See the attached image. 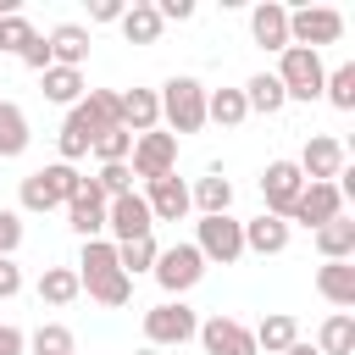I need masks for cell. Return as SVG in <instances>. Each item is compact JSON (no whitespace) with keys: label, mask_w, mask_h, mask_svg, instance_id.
Listing matches in <instances>:
<instances>
[{"label":"cell","mask_w":355,"mask_h":355,"mask_svg":"<svg viewBox=\"0 0 355 355\" xmlns=\"http://www.w3.org/2000/svg\"><path fill=\"white\" fill-rule=\"evenodd\" d=\"M28 349H33V355H78V338H72L67 322H39V327L28 333Z\"/></svg>","instance_id":"cell-32"},{"label":"cell","mask_w":355,"mask_h":355,"mask_svg":"<svg viewBox=\"0 0 355 355\" xmlns=\"http://www.w3.org/2000/svg\"><path fill=\"white\" fill-rule=\"evenodd\" d=\"M22 349H28V333L11 327V322H0V355H22Z\"/></svg>","instance_id":"cell-46"},{"label":"cell","mask_w":355,"mask_h":355,"mask_svg":"<svg viewBox=\"0 0 355 355\" xmlns=\"http://www.w3.org/2000/svg\"><path fill=\"white\" fill-rule=\"evenodd\" d=\"M122 11H128L122 0H94L89 6V22H122Z\"/></svg>","instance_id":"cell-47"},{"label":"cell","mask_w":355,"mask_h":355,"mask_svg":"<svg viewBox=\"0 0 355 355\" xmlns=\"http://www.w3.org/2000/svg\"><path fill=\"white\" fill-rule=\"evenodd\" d=\"M89 183H94L105 200H122V194H133V172H128V161H116V166H100Z\"/></svg>","instance_id":"cell-39"},{"label":"cell","mask_w":355,"mask_h":355,"mask_svg":"<svg viewBox=\"0 0 355 355\" xmlns=\"http://www.w3.org/2000/svg\"><path fill=\"white\" fill-rule=\"evenodd\" d=\"M244 250H255V255H283L288 250V222L283 216H250L244 222Z\"/></svg>","instance_id":"cell-20"},{"label":"cell","mask_w":355,"mask_h":355,"mask_svg":"<svg viewBox=\"0 0 355 355\" xmlns=\"http://www.w3.org/2000/svg\"><path fill=\"white\" fill-rule=\"evenodd\" d=\"M128 172H133V178H144V183H155V178H166V172H178V139H172L166 128L139 133V139H133V155H128Z\"/></svg>","instance_id":"cell-7"},{"label":"cell","mask_w":355,"mask_h":355,"mask_svg":"<svg viewBox=\"0 0 355 355\" xmlns=\"http://www.w3.org/2000/svg\"><path fill=\"white\" fill-rule=\"evenodd\" d=\"M33 294H39V305L61 311V305H72V300L83 294V283H78V272H72V266H44V272H39V283H33Z\"/></svg>","instance_id":"cell-21"},{"label":"cell","mask_w":355,"mask_h":355,"mask_svg":"<svg viewBox=\"0 0 355 355\" xmlns=\"http://www.w3.org/2000/svg\"><path fill=\"white\" fill-rule=\"evenodd\" d=\"M272 78L283 83V94H288V100H322V78H327V67H322V55H316V50L288 44V50L277 55V72H272Z\"/></svg>","instance_id":"cell-3"},{"label":"cell","mask_w":355,"mask_h":355,"mask_svg":"<svg viewBox=\"0 0 355 355\" xmlns=\"http://www.w3.org/2000/svg\"><path fill=\"white\" fill-rule=\"evenodd\" d=\"M294 166H300V178H305V183H333V178L344 172V144H338V139H327V133H311Z\"/></svg>","instance_id":"cell-12"},{"label":"cell","mask_w":355,"mask_h":355,"mask_svg":"<svg viewBox=\"0 0 355 355\" xmlns=\"http://www.w3.org/2000/svg\"><path fill=\"white\" fill-rule=\"evenodd\" d=\"M316 294L338 311H355V261H322L316 266Z\"/></svg>","instance_id":"cell-19"},{"label":"cell","mask_w":355,"mask_h":355,"mask_svg":"<svg viewBox=\"0 0 355 355\" xmlns=\"http://www.w3.org/2000/svg\"><path fill=\"white\" fill-rule=\"evenodd\" d=\"M39 89H44V100L50 105H78L83 100V72H72V67H50V72H39Z\"/></svg>","instance_id":"cell-28"},{"label":"cell","mask_w":355,"mask_h":355,"mask_svg":"<svg viewBox=\"0 0 355 355\" xmlns=\"http://www.w3.org/2000/svg\"><path fill=\"white\" fill-rule=\"evenodd\" d=\"M83 111L100 122V133H105V128H122V122H116V94H111V89H83Z\"/></svg>","instance_id":"cell-40"},{"label":"cell","mask_w":355,"mask_h":355,"mask_svg":"<svg viewBox=\"0 0 355 355\" xmlns=\"http://www.w3.org/2000/svg\"><path fill=\"white\" fill-rule=\"evenodd\" d=\"M133 355H161V349H150V344H144V349H133Z\"/></svg>","instance_id":"cell-49"},{"label":"cell","mask_w":355,"mask_h":355,"mask_svg":"<svg viewBox=\"0 0 355 355\" xmlns=\"http://www.w3.org/2000/svg\"><path fill=\"white\" fill-rule=\"evenodd\" d=\"M28 39H33V22H28L22 11L0 17V55H22V50H28Z\"/></svg>","instance_id":"cell-38"},{"label":"cell","mask_w":355,"mask_h":355,"mask_svg":"<svg viewBox=\"0 0 355 355\" xmlns=\"http://www.w3.org/2000/svg\"><path fill=\"white\" fill-rule=\"evenodd\" d=\"M155 100H161V122L172 128V139L205 128V83H200V78L178 72V78H166V83L155 89Z\"/></svg>","instance_id":"cell-1"},{"label":"cell","mask_w":355,"mask_h":355,"mask_svg":"<svg viewBox=\"0 0 355 355\" xmlns=\"http://www.w3.org/2000/svg\"><path fill=\"white\" fill-rule=\"evenodd\" d=\"M116 122L139 139V133H150V128H161V100H155V89H128V94H116Z\"/></svg>","instance_id":"cell-18"},{"label":"cell","mask_w":355,"mask_h":355,"mask_svg":"<svg viewBox=\"0 0 355 355\" xmlns=\"http://www.w3.org/2000/svg\"><path fill=\"white\" fill-rule=\"evenodd\" d=\"M155 255H161V244H155V233H150V239H133V244H116V266H122L128 277H139V272H150V266H155Z\"/></svg>","instance_id":"cell-34"},{"label":"cell","mask_w":355,"mask_h":355,"mask_svg":"<svg viewBox=\"0 0 355 355\" xmlns=\"http://www.w3.org/2000/svg\"><path fill=\"white\" fill-rule=\"evenodd\" d=\"M155 11H161V22H189L194 0H155Z\"/></svg>","instance_id":"cell-45"},{"label":"cell","mask_w":355,"mask_h":355,"mask_svg":"<svg viewBox=\"0 0 355 355\" xmlns=\"http://www.w3.org/2000/svg\"><path fill=\"white\" fill-rule=\"evenodd\" d=\"M144 205H150L155 222H183V216H189V183H183L178 172H166V178L144 183Z\"/></svg>","instance_id":"cell-15"},{"label":"cell","mask_w":355,"mask_h":355,"mask_svg":"<svg viewBox=\"0 0 355 355\" xmlns=\"http://www.w3.org/2000/svg\"><path fill=\"white\" fill-rule=\"evenodd\" d=\"M94 155H100V166L128 161V155H133V133H128V128H105V133L94 139Z\"/></svg>","instance_id":"cell-37"},{"label":"cell","mask_w":355,"mask_h":355,"mask_svg":"<svg viewBox=\"0 0 355 355\" xmlns=\"http://www.w3.org/2000/svg\"><path fill=\"white\" fill-rule=\"evenodd\" d=\"M194 338L205 344V355H261V349H255V333H250L239 316H211V322H200Z\"/></svg>","instance_id":"cell-11"},{"label":"cell","mask_w":355,"mask_h":355,"mask_svg":"<svg viewBox=\"0 0 355 355\" xmlns=\"http://www.w3.org/2000/svg\"><path fill=\"white\" fill-rule=\"evenodd\" d=\"M244 105L261 111V116H277V111L288 105V94H283V83H277L272 72H255V78L244 83Z\"/></svg>","instance_id":"cell-31"},{"label":"cell","mask_w":355,"mask_h":355,"mask_svg":"<svg viewBox=\"0 0 355 355\" xmlns=\"http://www.w3.org/2000/svg\"><path fill=\"white\" fill-rule=\"evenodd\" d=\"M200 333V316L183 305V300H161L144 311V344L150 349H166V344H189Z\"/></svg>","instance_id":"cell-4"},{"label":"cell","mask_w":355,"mask_h":355,"mask_svg":"<svg viewBox=\"0 0 355 355\" xmlns=\"http://www.w3.org/2000/svg\"><path fill=\"white\" fill-rule=\"evenodd\" d=\"M255 333V349H266V355H283L294 338H300V322L288 316V311H272V316H261V327H250Z\"/></svg>","instance_id":"cell-27"},{"label":"cell","mask_w":355,"mask_h":355,"mask_svg":"<svg viewBox=\"0 0 355 355\" xmlns=\"http://www.w3.org/2000/svg\"><path fill=\"white\" fill-rule=\"evenodd\" d=\"M22 294V266L11 255H0V300H17Z\"/></svg>","instance_id":"cell-44"},{"label":"cell","mask_w":355,"mask_h":355,"mask_svg":"<svg viewBox=\"0 0 355 355\" xmlns=\"http://www.w3.org/2000/svg\"><path fill=\"white\" fill-rule=\"evenodd\" d=\"M316 349H322V355H355V316H349V311H333V316L316 327Z\"/></svg>","instance_id":"cell-30"},{"label":"cell","mask_w":355,"mask_h":355,"mask_svg":"<svg viewBox=\"0 0 355 355\" xmlns=\"http://www.w3.org/2000/svg\"><path fill=\"white\" fill-rule=\"evenodd\" d=\"M94 139H100V122L83 111V100L67 111V122H61V133H55V150H61V161L67 166H78L89 150H94Z\"/></svg>","instance_id":"cell-13"},{"label":"cell","mask_w":355,"mask_h":355,"mask_svg":"<svg viewBox=\"0 0 355 355\" xmlns=\"http://www.w3.org/2000/svg\"><path fill=\"white\" fill-rule=\"evenodd\" d=\"M105 233H111V244L150 239V233H155V216H150L144 194H122V200H111V205H105Z\"/></svg>","instance_id":"cell-9"},{"label":"cell","mask_w":355,"mask_h":355,"mask_svg":"<svg viewBox=\"0 0 355 355\" xmlns=\"http://www.w3.org/2000/svg\"><path fill=\"white\" fill-rule=\"evenodd\" d=\"M150 272H155V283L166 288V300H183V294L205 277V261H200V250H194V244H166V250L155 255V266H150Z\"/></svg>","instance_id":"cell-6"},{"label":"cell","mask_w":355,"mask_h":355,"mask_svg":"<svg viewBox=\"0 0 355 355\" xmlns=\"http://www.w3.org/2000/svg\"><path fill=\"white\" fill-rule=\"evenodd\" d=\"M17 200H22V211H33V216H39V211H55V194H50V183H44L39 172H28V178H22Z\"/></svg>","instance_id":"cell-41"},{"label":"cell","mask_w":355,"mask_h":355,"mask_svg":"<svg viewBox=\"0 0 355 355\" xmlns=\"http://www.w3.org/2000/svg\"><path fill=\"white\" fill-rule=\"evenodd\" d=\"M283 355H322V349H316V344H305V338H294V344H288Z\"/></svg>","instance_id":"cell-48"},{"label":"cell","mask_w":355,"mask_h":355,"mask_svg":"<svg viewBox=\"0 0 355 355\" xmlns=\"http://www.w3.org/2000/svg\"><path fill=\"white\" fill-rule=\"evenodd\" d=\"M116 28H122V39H128V44H155L166 22H161L155 0H133V6L122 11V22H116Z\"/></svg>","instance_id":"cell-23"},{"label":"cell","mask_w":355,"mask_h":355,"mask_svg":"<svg viewBox=\"0 0 355 355\" xmlns=\"http://www.w3.org/2000/svg\"><path fill=\"white\" fill-rule=\"evenodd\" d=\"M39 178L50 183V194H55V205H67L78 189H83V172L78 166H67V161H50V166H39Z\"/></svg>","instance_id":"cell-35"},{"label":"cell","mask_w":355,"mask_h":355,"mask_svg":"<svg viewBox=\"0 0 355 355\" xmlns=\"http://www.w3.org/2000/svg\"><path fill=\"white\" fill-rule=\"evenodd\" d=\"M322 100L333 111H355V61H338L327 78H322Z\"/></svg>","instance_id":"cell-33"},{"label":"cell","mask_w":355,"mask_h":355,"mask_svg":"<svg viewBox=\"0 0 355 355\" xmlns=\"http://www.w3.org/2000/svg\"><path fill=\"white\" fill-rule=\"evenodd\" d=\"M333 216H344V194H338V183H305L300 189V200L288 205V227L300 222V227H327Z\"/></svg>","instance_id":"cell-8"},{"label":"cell","mask_w":355,"mask_h":355,"mask_svg":"<svg viewBox=\"0 0 355 355\" xmlns=\"http://www.w3.org/2000/svg\"><path fill=\"white\" fill-rule=\"evenodd\" d=\"M227 205H233V183L222 172H205L189 189V211H200V216H227Z\"/></svg>","instance_id":"cell-24"},{"label":"cell","mask_w":355,"mask_h":355,"mask_svg":"<svg viewBox=\"0 0 355 355\" xmlns=\"http://www.w3.org/2000/svg\"><path fill=\"white\" fill-rule=\"evenodd\" d=\"M244 116H250L244 89H205V122H216V128H239Z\"/></svg>","instance_id":"cell-29"},{"label":"cell","mask_w":355,"mask_h":355,"mask_svg":"<svg viewBox=\"0 0 355 355\" xmlns=\"http://www.w3.org/2000/svg\"><path fill=\"white\" fill-rule=\"evenodd\" d=\"M78 283L89 288V300H94V305H111V311L133 300V277H128L122 266H111V272H94V277H78Z\"/></svg>","instance_id":"cell-25"},{"label":"cell","mask_w":355,"mask_h":355,"mask_svg":"<svg viewBox=\"0 0 355 355\" xmlns=\"http://www.w3.org/2000/svg\"><path fill=\"white\" fill-rule=\"evenodd\" d=\"M17 244H22V211L0 205V255H17Z\"/></svg>","instance_id":"cell-42"},{"label":"cell","mask_w":355,"mask_h":355,"mask_svg":"<svg viewBox=\"0 0 355 355\" xmlns=\"http://www.w3.org/2000/svg\"><path fill=\"white\" fill-rule=\"evenodd\" d=\"M194 250L205 266H233L244 255V222L227 211V216H200L194 222Z\"/></svg>","instance_id":"cell-2"},{"label":"cell","mask_w":355,"mask_h":355,"mask_svg":"<svg viewBox=\"0 0 355 355\" xmlns=\"http://www.w3.org/2000/svg\"><path fill=\"white\" fill-rule=\"evenodd\" d=\"M44 44H50V67L83 72V61H89V28H83V22H55V28L44 33Z\"/></svg>","instance_id":"cell-16"},{"label":"cell","mask_w":355,"mask_h":355,"mask_svg":"<svg viewBox=\"0 0 355 355\" xmlns=\"http://www.w3.org/2000/svg\"><path fill=\"white\" fill-rule=\"evenodd\" d=\"M250 39L261 44V50H288V6H277V0H261L255 11H250Z\"/></svg>","instance_id":"cell-17"},{"label":"cell","mask_w":355,"mask_h":355,"mask_svg":"<svg viewBox=\"0 0 355 355\" xmlns=\"http://www.w3.org/2000/svg\"><path fill=\"white\" fill-rule=\"evenodd\" d=\"M33 144V128H28V111L17 100H0V161H17L22 150Z\"/></svg>","instance_id":"cell-22"},{"label":"cell","mask_w":355,"mask_h":355,"mask_svg":"<svg viewBox=\"0 0 355 355\" xmlns=\"http://www.w3.org/2000/svg\"><path fill=\"white\" fill-rule=\"evenodd\" d=\"M105 205H111V200H105V194H100V189H94L89 178H83V189H78V194L67 200V222H72V233H78L83 244L105 233Z\"/></svg>","instance_id":"cell-14"},{"label":"cell","mask_w":355,"mask_h":355,"mask_svg":"<svg viewBox=\"0 0 355 355\" xmlns=\"http://www.w3.org/2000/svg\"><path fill=\"white\" fill-rule=\"evenodd\" d=\"M300 189H305V178H300V166H294V161H266V172H261L266 216H283V222H288V205L300 200Z\"/></svg>","instance_id":"cell-10"},{"label":"cell","mask_w":355,"mask_h":355,"mask_svg":"<svg viewBox=\"0 0 355 355\" xmlns=\"http://www.w3.org/2000/svg\"><path fill=\"white\" fill-rule=\"evenodd\" d=\"M338 39H344V11H333V6H300V11H288V44L322 50V44H338Z\"/></svg>","instance_id":"cell-5"},{"label":"cell","mask_w":355,"mask_h":355,"mask_svg":"<svg viewBox=\"0 0 355 355\" xmlns=\"http://www.w3.org/2000/svg\"><path fill=\"white\" fill-rule=\"evenodd\" d=\"M111 266H116V244H111V239H89L72 272H78V277H94V272H111Z\"/></svg>","instance_id":"cell-36"},{"label":"cell","mask_w":355,"mask_h":355,"mask_svg":"<svg viewBox=\"0 0 355 355\" xmlns=\"http://www.w3.org/2000/svg\"><path fill=\"white\" fill-rule=\"evenodd\" d=\"M316 255L322 261H355V222L333 216L327 227H316Z\"/></svg>","instance_id":"cell-26"},{"label":"cell","mask_w":355,"mask_h":355,"mask_svg":"<svg viewBox=\"0 0 355 355\" xmlns=\"http://www.w3.org/2000/svg\"><path fill=\"white\" fill-rule=\"evenodd\" d=\"M17 61H22L28 72H50V44H44V33H33V39H28V50H22Z\"/></svg>","instance_id":"cell-43"}]
</instances>
